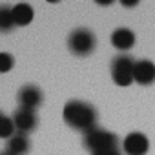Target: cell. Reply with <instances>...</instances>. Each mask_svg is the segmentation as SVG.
I'll return each mask as SVG.
<instances>
[{
  "label": "cell",
  "instance_id": "cell-14",
  "mask_svg": "<svg viewBox=\"0 0 155 155\" xmlns=\"http://www.w3.org/2000/svg\"><path fill=\"white\" fill-rule=\"evenodd\" d=\"M91 155H122V151L119 148H108V150H101V151H93Z\"/></svg>",
  "mask_w": 155,
  "mask_h": 155
},
{
  "label": "cell",
  "instance_id": "cell-10",
  "mask_svg": "<svg viewBox=\"0 0 155 155\" xmlns=\"http://www.w3.org/2000/svg\"><path fill=\"white\" fill-rule=\"evenodd\" d=\"M31 148V142L26 133H15L8 142H6V153L9 155H26Z\"/></svg>",
  "mask_w": 155,
  "mask_h": 155
},
{
  "label": "cell",
  "instance_id": "cell-13",
  "mask_svg": "<svg viewBox=\"0 0 155 155\" xmlns=\"http://www.w3.org/2000/svg\"><path fill=\"white\" fill-rule=\"evenodd\" d=\"M15 66V58L9 53H0V73H8Z\"/></svg>",
  "mask_w": 155,
  "mask_h": 155
},
{
  "label": "cell",
  "instance_id": "cell-4",
  "mask_svg": "<svg viewBox=\"0 0 155 155\" xmlns=\"http://www.w3.org/2000/svg\"><path fill=\"white\" fill-rule=\"evenodd\" d=\"M82 142H84L86 150H90L91 153L101 151V150H108V148H119L117 135L108 131V130H102V128H93V130L86 131Z\"/></svg>",
  "mask_w": 155,
  "mask_h": 155
},
{
  "label": "cell",
  "instance_id": "cell-9",
  "mask_svg": "<svg viewBox=\"0 0 155 155\" xmlns=\"http://www.w3.org/2000/svg\"><path fill=\"white\" fill-rule=\"evenodd\" d=\"M135 44V33L128 28H117L111 33V46L119 51H128Z\"/></svg>",
  "mask_w": 155,
  "mask_h": 155
},
{
  "label": "cell",
  "instance_id": "cell-16",
  "mask_svg": "<svg viewBox=\"0 0 155 155\" xmlns=\"http://www.w3.org/2000/svg\"><path fill=\"white\" fill-rule=\"evenodd\" d=\"M97 4H101V6H110L111 0H97Z\"/></svg>",
  "mask_w": 155,
  "mask_h": 155
},
{
  "label": "cell",
  "instance_id": "cell-3",
  "mask_svg": "<svg viewBox=\"0 0 155 155\" xmlns=\"http://www.w3.org/2000/svg\"><path fill=\"white\" fill-rule=\"evenodd\" d=\"M135 62L130 55L126 53H120L117 55L113 60H111V79L117 86H130L133 81V69H135Z\"/></svg>",
  "mask_w": 155,
  "mask_h": 155
},
{
  "label": "cell",
  "instance_id": "cell-17",
  "mask_svg": "<svg viewBox=\"0 0 155 155\" xmlns=\"http://www.w3.org/2000/svg\"><path fill=\"white\" fill-rule=\"evenodd\" d=\"M0 155H9V153H6V151H0Z\"/></svg>",
  "mask_w": 155,
  "mask_h": 155
},
{
  "label": "cell",
  "instance_id": "cell-12",
  "mask_svg": "<svg viewBox=\"0 0 155 155\" xmlns=\"http://www.w3.org/2000/svg\"><path fill=\"white\" fill-rule=\"evenodd\" d=\"M15 28V20H13V13L9 6H0V31L9 33Z\"/></svg>",
  "mask_w": 155,
  "mask_h": 155
},
{
  "label": "cell",
  "instance_id": "cell-11",
  "mask_svg": "<svg viewBox=\"0 0 155 155\" xmlns=\"http://www.w3.org/2000/svg\"><path fill=\"white\" fill-rule=\"evenodd\" d=\"M11 13H13V20H15V26H28L31 24L33 17H35V11L29 4L26 2H18L11 8Z\"/></svg>",
  "mask_w": 155,
  "mask_h": 155
},
{
  "label": "cell",
  "instance_id": "cell-5",
  "mask_svg": "<svg viewBox=\"0 0 155 155\" xmlns=\"http://www.w3.org/2000/svg\"><path fill=\"white\" fill-rule=\"evenodd\" d=\"M18 106L20 110H26V111H35L40 108L42 101H44V95H42V90L35 84H26L18 90Z\"/></svg>",
  "mask_w": 155,
  "mask_h": 155
},
{
  "label": "cell",
  "instance_id": "cell-8",
  "mask_svg": "<svg viewBox=\"0 0 155 155\" xmlns=\"http://www.w3.org/2000/svg\"><path fill=\"white\" fill-rule=\"evenodd\" d=\"M13 124H15V130L18 131V133H29V131H33L35 128H37V124H38V119H37V115H35V111H26V110H17L15 113H13Z\"/></svg>",
  "mask_w": 155,
  "mask_h": 155
},
{
  "label": "cell",
  "instance_id": "cell-2",
  "mask_svg": "<svg viewBox=\"0 0 155 155\" xmlns=\"http://www.w3.org/2000/svg\"><path fill=\"white\" fill-rule=\"evenodd\" d=\"M68 48L73 55L77 57H88L95 51L97 48V38L95 33L88 28H77L69 33L68 37Z\"/></svg>",
  "mask_w": 155,
  "mask_h": 155
},
{
  "label": "cell",
  "instance_id": "cell-1",
  "mask_svg": "<svg viewBox=\"0 0 155 155\" xmlns=\"http://www.w3.org/2000/svg\"><path fill=\"white\" fill-rule=\"evenodd\" d=\"M62 119L64 122L77 130V131H90L93 128H97V110L90 104V102H84V101H68L64 104V110H62Z\"/></svg>",
  "mask_w": 155,
  "mask_h": 155
},
{
  "label": "cell",
  "instance_id": "cell-7",
  "mask_svg": "<svg viewBox=\"0 0 155 155\" xmlns=\"http://www.w3.org/2000/svg\"><path fill=\"white\" fill-rule=\"evenodd\" d=\"M133 81L140 86H151L155 82V64L148 58L137 60L133 69Z\"/></svg>",
  "mask_w": 155,
  "mask_h": 155
},
{
  "label": "cell",
  "instance_id": "cell-6",
  "mask_svg": "<svg viewBox=\"0 0 155 155\" xmlns=\"http://www.w3.org/2000/svg\"><path fill=\"white\" fill-rule=\"evenodd\" d=\"M150 150V140L140 131H131L122 140V151L126 155H146Z\"/></svg>",
  "mask_w": 155,
  "mask_h": 155
},
{
  "label": "cell",
  "instance_id": "cell-15",
  "mask_svg": "<svg viewBox=\"0 0 155 155\" xmlns=\"http://www.w3.org/2000/svg\"><path fill=\"white\" fill-rule=\"evenodd\" d=\"M120 4H122L124 8H135V6L139 4V0H120Z\"/></svg>",
  "mask_w": 155,
  "mask_h": 155
}]
</instances>
